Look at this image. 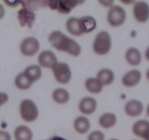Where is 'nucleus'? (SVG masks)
<instances>
[{
    "mask_svg": "<svg viewBox=\"0 0 149 140\" xmlns=\"http://www.w3.org/2000/svg\"><path fill=\"white\" fill-rule=\"evenodd\" d=\"M132 131L140 140H149V121L138 120L132 125Z\"/></svg>",
    "mask_w": 149,
    "mask_h": 140,
    "instance_id": "nucleus-8",
    "label": "nucleus"
},
{
    "mask_svg": "<svg viewBox=\"0 0 149 140\" xmlns=\"http://www.w3.org/2000/svg\"><path fill=\"white\" fill-rule=\"evenodd\" d=\"M43 140H68V139H67L64 138V137H60V136L55 135V136H53V137H50V138L46 139H43Z\"/></svg>",
    "mask_w": 149,
    "mask_h": 140,
    "instance_id": "nucleus-29",
    "label": "nucleus"
},
{
    "mask_svg": "<svg viewBox=\"0 0 149 140\" xmlns=\"http://www.w3.org/2000/svg\"><path fill=\"white\" fill-rule=\"evenodd\" d=\"M5 15V9L3 5L0 3V20L2 19Z\"/></svg>",
    "mask_w": 149,
    "mask_h": 140,
    "instance_id": "nucleus-31",
    "label": "nucleus"
},
{
    "mask_svg": "<svg viewBox=\"0 0 149 140\" xmlns=\"http://www.w3.org/2000/svg\"><path fill=\"white\" fill-rule=\"evenodd\" d=\"M52 98L54 101L58 104H67L70 99V94L65 88H57L53 91Z\"/></svg>",
    "mask_w": 149,
    "mask_h": 140,
    "instance_id": "nucleus-21",
    "label": "nucleus"
},
{
    "mask_svg": "<svg viewBox=\"0 0 149 140\" xmlns=\"http://www.w3.org/2000/svg\"><path fill=\"white\" fill-rule=\"evenodd\" d=\"M142 79V73L137 69H131L123 75L121 82L127 88H132L140 83Z\"/></svg>",
    "mask_w": 149,
    "mask_h": 140,
    "instance_id": "nucleus-12",
    "label": "nucleus"
},
{
    "mask_svg": "<svg viewBox=\"0 0 149 140\" xmlns=\"http://www.w3.org/2000/svg\"><path fill=\"white\" fill-rule=\"evenodd\" d=\"M19 110L21 118L26 122H34L39 116V109L37 104L29 98H26L21 101Z\"/></svg>",
    "mask_w": 149,
    "mask_h": 140,
    "instance_id": "nucleus-3",
    "label": "nucleus"
},
{
    "mask_svg": "<svg viewBox=\"0 0 149 140\" xmlns=\"http://www.w3.org/2000/svg\"><path fill=\"white\" fill-rule=\"evenodd\" d=\"M146 114H147L148 116L149 117V103H148V104L147 105V107H146Z\"/></svg>",
    "mask_w": 149,
    "mask_h": 140,
    "instance_id": "nucleus-33",
    "label": "nucleus"
},
{
    "mask_svg": "<svg viewBox=\"0 0 149 140\" xmlns=\"http://www.w3.org/2000/svg\"><path fill=\"white\" fill-rule=\"evenodd\" d=\"M15 85L20 90H28L32 86L33 82L27 78L24 72L18 74L15 78Z\"/></svg>",
    "mask_w": 149,
    "mask_h": 140,
    "instance_id": "nucleus-23",
    "label": "nucleus"
},
{
    "mask_svg": "<svg viewBox=\"0 0 149 140\" xmlns=\"http://www.w3.org/2000/svg\"><path fill=\"white\" fill-rule=\"evenodd\" d=\"M132 12L136 21L145 24L149 20V5L145 1H137L134 2Z\"/></svg>",
    "mask_w": 149,
    "mask_h": 140,
    "instance_id": "nucleus-7",
    "label": "nucleus"
},
{
    "mask_svg": "<svg viewBox=\"0 0 149 140\" xmlns=\"http://www.w3.org/2000/svg\"><path fill=\"white\" fill-rule=\"evenodd\" d=\"M48 40L51 46L57 51L65 52L74 57L81 55L82 50L79 43L61 31H53L48 36Z\"/></svg>",
    "mask_w": 149,
    "mask_h": 140,
    "instance_id": "nucleus-1",
    "label": "nucleus"
},
{
    "mask_svg": "<svg viewBox=\"0 0 149 140\" xmlns=\"http://www.w3.org/2000/svg\"><path fill=\"white\" fill-rule=\"evenodd\" d=\"M15 140H33L34 133L31 128L25 125H20L14 130Z\"/></svg>",
    "mask_w": 149,
    "mask_h": 140,
    "instance_id": "nucleus-16",
    "label": "nucleus"
},
{
    "mask_svg": "<svg viewBox=\"0 0 149 140\" xmlns=\"http://www.w3.org/2000/svg\"><path fill=\"white\" fill-rule=\"evenodd\" d=\"M9 100V96L5 92H0V107L6 104Z\"/></svg>",
    "mask_w": 149,
    "mask_h": 140,
    "instance_id": "nucleus-28",
    "label": "nucleus"
},
{
    "mask_svg": "<svg viewBox=\"0 0 149 140\" xmlns=\"http://www.w3.org/2000/svg\"><path fill=\"white\" fill-rule=\"evenodd\" d=\"M23 72L33 83L40 79L42 74L41 67L37 64H31V65L28 66L27 67H26Z\"/></svg>",
    "mask_w": 149,
    "mask_h": 140,
    "instance_id": "nucleus-20",
    "label": "nucleus"
},
{
    "mask_svg": "<svg viewBox=\"0 0 149 140\" xmlns=\"http://www.w3.org/2000/svg\"><path fill=\"white\" fill-rule=\"evenodd\" d=\"M100 3L102 4L103 5H104L105 7H109V8H110V7H112L113 5V1H100Z\"/></svg>",
    "mask_w": 149,
    "mask_h": 140,
    "instance_id": "nucleus-30",
    "label": "nucleus"
},
{
    "mask_svg": "<svg viewBox=\"0 0 149 140\" xmlns=\"http://www.w3.org/2000/svg\"><path fill=\"white\" fill-rule=\"evenodd\" d=\"M80 1L74 0H63V1H50L48 5L52 9L56 10L61 13H70L72 8L81 4Z\"/></svg>",
    "mask_w": 149,
    "mask_h": 140,
    "instance_id": "nucleus-11",
    "label": "nucleus"
},
{
    "mask_svg": "<svg viewBox=\"0 0 149 140\" xmlns=\"http://www.w3.org/2000/svg\"><path fill=\"white\" fill-rule=\"evenodd\" d=\"M37 61L40 67L51 69H52L58 62L56 54L50 50L41 51L38 55Z\"/></svg>",
    "mask_w": 149,
    "mask_h": 140,
    "instance_id": "nucleus-10",
    "label": "nucleus"
},
{
    "mask_svg": "<svg viewBox=\"0 0 149 140\" xmlns=\"http://www.w3.org/2000/svg\"><path fill=\"white\" fill-rule=\"evenodd\" d=\"M18 18L21 26H29V24H30L28 19L33 24V22L34 21V14L31 11L24 8L18 12Z\"/></svg>",
    "mask_w": 149,
    "mask_h": 140,
    "instance_id": "nucleus-24",
    "label": "nucleus"
},
{
    "mask_svg": "<svg viewBox=\"0 0 149 140\" xmlns=\"http://www.w3.org/2000/svg\"><path fill=\"white\" fill-rule=\"evenodd\" d=\"M144 111V105L141 101L136 98L129 100L124 105V112L128 116L136 118L142 115Z\"/></svg>",
    "mask_w": 149,
    "mask_h": 140,
    "instance_id": "nucleus-9",
    "label": "nucleus"
},
{
    "mask_svg": "<svg viewBox=\"0 0 149 140\" xmlns=\"http://www.w3.org/2000/svg\"><path fill=\"white\" fill-rule=\"evenodd\" d=\"M125 58L130 65L136 67L142 62V53L140 50L134 47H131L127 50L125 53Z\"/></svg>",
    "mask_w": 149,
    "mask_h": 140,
    "instance_id": "nucleus-15",
    "label": "nucleus"
},
{
    "mask_svg": "<svg viewBox=\"0 0 149 140\" xmlns=\"http://www.w3.org/2000/svg\"><path fill=\"white\" fill-rule=\"evenodd\" d=\"M66 28L74 36H82L85 34L81 17H70L66 21Z\"/></svg>",
    "mask_w": 149,
    "mask_h": 140,
    "instance_id": "nucleus-13",
    "label": "nucleus"
},
{
    "mask_svg": "<svg viewBox=\"0 0 149 140\" xmlns=\"http://www.w3.org/2000/svg\"><path fill=\"white\" fill-rule=\"evenodd\" d=\"M97 108V101L91 96H85L78 103V110L84 115H91Z\"/></svg>",
    "mask_w": 149,
    "mask_h": 140,
    "instance_id": "nucleus-14",
    "label": "nucleus"
},
{
    "mask_svg": "<svg viewBox=\"0 0 149 140\" xmlns=\"http://www.w3.org/2000/svg\"><path fill=\"white\" fill-rule=\"evenodd\" d=\"M146 78H147V80H148V82H149V69H148L147 71H146Z\"/></svg>",
    "mask_w": 149,
    "mask_h": 140,
    "instance_id": "nucleus-34",
    "label": "nucleus"
},
{
    "mask_svg": "<svg viewBox=\"0 0 149 140\" xmlns=\"http://www.w3.org/2000/svg\"><path fill=\"white\" fill-rule=\"evenodd\" d=\"M107 20L108 24L112 26H120L127 20V12L123 7L113 5L107 11Z\"/></svg>",
    "mask_w": 149,
    "mask_h": 140,
    "instance_id": "nucleus-4",
    "label": "nucleus"
},
{
    "mask_svg": "<svg viewBox=\"0 0 149 140\" xmlns=\"http://www.w3.org/2000/svg\"><path fill=\"white\" fill-rule=\"evenodd\" d=\"M132 140H140V139H132Z\"/></svg>",
    "mask_w": 149,
    "mask_h": 140,
    "instance_id": "nucleus-36",
    "label": "nucleus"
},
{
    "mask_svg": "<svg viewBox=\"0 0 149 140\" xmlns=\"http://www.w3.org/2000/svg\"><path fill=\"white\" fill-rule=\"evenodd\" d=\"M85 87L88 92L98 94L102 91L104 85L97 78H88L85 81Z\"/></svg>",
    "mask_w": 149,
    "mask_h": 140,
    "instance_id": "nucleus-22",
    "label": "nucleus"
},
{
    "mask_svg": "<svg viewBox=\"0 0 149 140\" xmlns=\"http://www.w3.org/2000/svg\"><path fill=\"white\" fill-rule=\"evenodd\" d=\"M40 48L39 40L34 37H27L21 41L20 51L26 56H33L38 53Z\"/></svg>",
    "mask_w": 149,
    "mask_h": 140,
    "instance_id": "nucleus-6",
    "label": "nucleus"
},
{
    "mask_svg": "<svg viewBox=\"0 0 149 140\" xmlns=\"http://www.w3.org/2000/svg\"><path fill=\"white\" fill-rule=\"evenodd\" d=\"M105 135L104 133L100 130H95L90 133L87 137V140H104Z\"/></svg>",
    "mask_w": 149,
    "mask_h": 140,
    "instance_id": "nucleus-26",
    "label": "nucleus"
},
{
    "mask_svg": "<svg viewBox=\"0 0 149 140\" xmlns=\"http://www.w3.org/2000/svg\"><path fill=\"white\" fill-rule=\"evenodd\" d=\"M117 123V116L113 112H104L100 115L99 118V123L100 126L105 129L113 128Z\"/></svg>",
    "mask_w": 149,
    "mask_h": 140,
    "instance_id": "nucleus-19",
    "label": "nucleus"
},
{
    "mask_svg": "<svg viewBox=\"0 0 149 140\" xmlns=\"http://www.w3.org/2000/svg\"><path fill=\"white\" fill-rule=\"evenodd\" d=\"M110 140H119V139H116V138H112V139H110Z\"/></svg>",
    "mask_w": 149,
    "mask_h": 140,
    "instance_id": "nucleus-35",
    "label": "nucleus"
},
{
    "mask_svg": "<svg viewBox=\"0 0 149 140\" xmlns=\"http://www.w3.org/2000/svg\"><path fill=\"white\" fill-rule=\"evenodd\" d=\"M74 130L79 134H85L88 133L91 128V122L88 118L85 116H78L73 123Z\"/></svg>",
    "mask_w": 149,
    "mask_h": 140,
    "instance_id": "nucleus-17",
    "label": "nucleus"
},
{
    "mask_svg": "<svg viewBox=\"0 0 149 140\" xmlns=\"http://www.w3.org/2000/svg\"><path fill=\"white\" fill-rule=\"evenodd\" d=\"M145 57H146V60L149 61V46L148 47L147 49L146 50V52H145Z\"/></svg>",
    "mask_w": 149,
    "mask_h": 140,
    "instance_id": "nucleus-32",
    "label": "nucleus"
},
{
    "mask_svg": "<svg viewBox=\"0 0 149 140\" xmlns=\"http://www.w3.org/2000/svg\"><path fill=\"white\" fill-rule=\"evenodd\" d=\"M0 140H12V137L8 131L0 129Z\"/></svg>",
    "mask_w": 149,
    "mask_h": 140,
    "instance_id": "nucleus-27",
    "label": "nucleus"
},
{
    "mask_svg": "<svg viewBox=\"0 0 149 140\" xmlns=\"http://www.w3.org/2000/svg\"><path fill=\"white\" fill-rule=\"evenodd\" d=\"M96 78L102 82L103 85H109L113 82L115 74L109 68H102L97 72Z\"/></svg>",
    "mask_w": 149,
    "mask_h": 140,
    "instance_id": "nucleus-18",
    "label": "nucleus"
},
{
    "mask_svg": "<svg viewBox=\"0 0 149 140\" xmlns=\"http://www.w3.org/2000/svg\"><path fill=\"white\" fill-rule=\"evenodd\" d=\"M93 51L96 54L104 55L108 53L112 48V38L107 31H101L97 34L93 42Z\"/></svg>",
    "mask_w": 149,
    "mask_h": 140,
    "instance_id": "nucleus-2",
    "label": "nucleus"
},
{
    "mask_svg": "<svg viewBox=\"0 0 149 140\" xmlns=\"http://www.w3.org/2000/svg\"><path fill=\"white\" fill-rule=\"evenodd\" d=\"M56 80L61 84H67L72 78V72L69 64L64 62H58L52 68Z\"/></svg>",
    "mask_w": 149,
    "mask_h": 140,
    "instance_id": "nucleus-5",
    "label": "nucleus"
},
{
    "mask_svg": "<svg viewBox=\"0 0 149 140\" xmlns=\"http://www.w3.org/2000/svg\"><path fill=\"white\" fill-rule=\"evenodd\" d=\"M81 18L85 34L91 32L95 29L97 27V21L94 17L90 16V15H85V16L81 17Z\"/></svg>",
    "mask_w": 149,
    "mask_h": 140,
    "instance_id": "nucleus-25",
    "label": "nucleus"
}]
</instances>
